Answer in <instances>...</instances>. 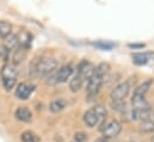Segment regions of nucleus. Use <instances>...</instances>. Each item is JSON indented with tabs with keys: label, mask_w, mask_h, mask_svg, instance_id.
I'll return each instance as SVG.
<instances>
[{
	"label": "nucleus",
	"mask_w": 154,
	"mask_h": 142,
	"mask_svg": "<svg viewBox=\"0 0 154 142\" xmlns=\"http://www.w3.org/2000/svg\"><path fill=\"white\" fill-rule=\"evenodd\" d=\"M72 74H73V67L71 65H66V66L60 67L54 74H51L48 79V81L50 84H54V85L63 84L72 76Z\"/></svg>",
	"instance_id": "nucleus-4"
},
{
	"label": "nucleus",
	"mask_w": 154,
	"mask_h": 142,
	"mask_svg": "<svg viewBox=\"0 0 154 142\" xmlns=\"http://www.w3.org/2000/svg\"><path fill=\"white\" fill-rule=\"evenodd\" d=\"M129 91H130V82L129 81H124V82L118 84L110 92L111 102L124 100L127 98V96L129 94Z\"/></svg>",
	"instance_id": "nucleus-7"
},
{
	"label": "nucleus",
	"mask_w": 154,
	"mask_h": 142,
	"mask_svg": "<svg viewBox=\"0 0 154 142\" xmlns=\"http://www.w3.org/2000/svg\"><path fill=\"white\" fill-rule=\"evenodd\" d=\"M94 47L102 49V50H111L112 48H115L116 44L115 43H111V42H104V41H99V42H96L93 43Z\"/></svg>",
	"instance_id": "nucleus-21"
},
{
	"label": "nucleus",
	"mask_w": 154,
	"mask_h": 142,
	"mask_svg": "<svg viewBox=\"0 0 154 142\" xmlns=\"http://www.w3.org/2000/svg\"><path fill=\"white\" fill-rule=\"evenodd\" d=\"M36 85L30 82V81H22L17 85V88L14 91V96L17 99L20 100H26L31 97V94L35 92Z\"/></svg>",
	"instance_id": "nucleus-6"
},
{
	"label": "nucleus",
	"mask_w": 154,
	"mask_h": 142,
	"mask_svg": "<svg viewBox=\"0 0 154 142\" xmlns=\"http://www.w3.org/2000/svg\"><path fill=\"white\" fill-rule=\"evenodd\" d=\"M57 66H59V62L55 59L43 57V59H38V60L32 62L31 72H32L34 76L47 78V76H50L55 72Z\"/></svg>",
	"instance_id": "nucleus-2"
},
{
	"label": "nucleus",
	"mask_w": 154,
	"mask_h": 142,
	"mask_svg": "<svg viewBox=\"0 0 154 142\" xmlns=\"http://www.w3.org/2000/svg\"><path fill=\"white\" fill-rule=\"evenodd\" d=\"M74 141L75 142H86L87 141V135L85 133H77L74 135Z\"/></svg>",
	"instance_id": "nucleus-24"
},
{
	"label": "nucleus",
	"mask_w": 154,
	"mask_h": 142,
	"mask_svg": "<svg viewBox=\"0 0 154 142\" xmlns=\"http://www.w3.org/2000/svg\"><path fill=\"white\" fill-rule=\"evenodd\" d=\"M93 109H94V111L98 113V116L102 118V121L105 119V117H106V115H108L106 107L104 106V105H100V104H99V105H94Z\"/></svg>",
	"instance_id": "nucleus-23"
},
{
	"label": "nucleus",
	"mask_w": 154,
	"mask_h": 142,
	"mask_svg": "<svg viewBox=\"0 0 154 142\" xmlns=\"http://www.w3.org/2000/svg\"><path fill=\"white\" fill-rule=\"evenodd\" d=\"M2 43H4V45L10 51H12V50H14L19 45V38H18V36L14 35V34H10L6 38H4V42Z\"/></svg>",
	"instance_id": "nucleus-15"
},
{
	"label": "nucleus",
	"mask_w": 154,
	"mask_h": 142,
	"mask_svg": "<svg viewBox=\"0 0 154 142\" xmlns=\"http://www.w3.org/2000/svg\"><path fill=\"white\" fill-rule=\"evenodd\" d=\"M93 71H94V65L87 60L80 61L77 67V74L81 75L85 80L90 79V76L93 74Z\"/></svg>",
	"instance_id": "nucleus-8"
},
{
	"label": "nucleus",
	"mask_w": 154,
	"mask_h": 142,
	"mask_svg": "<svg viewBox=\"0 0 154 142\" xmlns=\"http://www.w3.org/2000/svg\"><path fill=\"white\" fill-rule=\"evenodd\" d=\"M151 141H152V142H154V136H153V137H152V140H151Z\"/></svg>",
	"instance_id": "nucleus-27"
},
{
	"label": "nucleus",
	"mask_w": 154,
	"mask_h": 142,
	"mask_svg": "<svg viewBox=\"0 0 154 142\" xmlns=\"http://www.w3.org/2000/svg\"><path fill=\"white\" fill-rule=\"evenodd\" d=\"M20 140H22V142H38L39 141L38 136H37L35 133L30 131V130L24 131V133L20 135Z\"/></svg>",
	"instance_id": "nucleus-20"
},
{
	"label": "nucleus",
	"mask_w": 154,
	"mask_h": 142,
	"mask_svg": "<svg viewBox=\"0 0 154 142\" xmlns=\"http://www.w3.org/2000/svg\"><path fill=\"white\" fill-rule=\"evenodd\" d=\"M133 63L137 66H143L148 63L151 60H154V51H146V53H135L131 55Z\"/></svg>",
	"instance_id": "nucleus-9"
},
{
	"label": "nucleus",
	"mask_w": 154,
	"mask_h": 142,
	"mask_svg": "<svg viewBox=\"0 0 154 142\" xmlns=\"http://www.w3.org/2000/svg\"><path fill=\"white\" fill-rule=\"evenodd\" d=\"M152 85H153V79H148V80L143 81L141 85H139V86L135 88L134 94H135V96H143V97H146V94H147V92L149 91V88H151Z\"/></svg>",
	"instance_id": "nucleus-17"
},
{
	"label": "nucleus",
	"mask_w": 154,
	"mask_h": 142,
	"mask_svg": "<svg viewBox=\"0 0 154 142\" xmlns=\"http://www.w3.org/2000/svg\"><path fill=\"white\" fill-rule=\"evenodd\" d=\"M121 130H122V124L117 119L106 121L100 127V131L103 134V137H105V139H111V137L118 136Z\"/></svg>",
	"instance_id": "nucleus-5"
},
{
	"label": "nucleus",
	"mask_w": 154,
	"mask_h": 142,
	"mask_svg": "<svg viewBox=\"0 0 154 142\" xmlns=\"http://www.w3.org/2000/svg\"><path fill=\"white\" fill-rule=\"evenodd\" d=\"M10 34H12V25L5 20H0V38L4 39Z\"/></svg>",
	"instance_id": "nucleus-18"
},
{
	"label": "nucleus",
	"mask_w": 154,
	"mask_h": 142,
	"mask_svg": "<svg viewBox=\"0 0 154 142\" xmlns=\"http://www.w3.org/2000/svg\"><path fill=\"white\" fill-rule=\"evenodd\" d=\"M0 75L4 88L6 91H11L17 84V78H18L17 66L13 63H5L0 69Z\"/></svg>",
	"instance_id": "nucleus-3"
},
{
	"label": "nucleus",
	"mask_w": 154,
	"mask_h": 142,
	"mask_svg": "<svg viewBox=\"0 0 154 142\" xmlns=\"http://www.w3.org/2000/svg\"><path fill=\"white\" fill-rule=\"evenodd\" d=\"M94 142H109V140H108V139H105V137H100V139L96 140Z\"/></svg>",
	"instance_id": "nucleus-26"
},
{
	"label": "nucleus",
	"mask_w": 154,
	"mask_h": 142,
	"mask_svg": "<svg viewBox=\"0 0 154 142\" xmlns=\"http://www.w3.org/2000/svg\"><path fill=\"white\" fill-rule=\"evenodd\" d=\"M131 103H133V109L134 110H146V109H149V104H148L146 97H143V96H135V94H133Z\"/></svg>",
	"instance_id": "nucleus-12"
},
{
	"label": "nucleus",
	"mask_w": 154,
	"mask_h": 142,
	"mask_svg": "<svg viewBox=\"0 0 154 142\" xmlns=\"http://www.w3.org/2000/svg\"><path fill=\"white\" fill-rule=\"evenodd\" d=\"M111 107L115 111H119V112H124L127 110V104L124 100H119V102H111Z\"/></svg>",
	"instance_id": "nucleus-22"
},
{
	"label": "nucleus",
	"mask_w": 154,
	"mask_h": 142,
	"mask_svg": "<svg viewBox=\"0 0 154 142\" xmlns=\"http://www.w3.org/2000/svg\"><path fill=\"white\" fill-rule=\"evenodd\" d=\"M140 130L142 133H153L154 131V121L153 119H145L140 123Z\"/></svg>",
	"instance_id": "nucleus-19"
},
{
	"label": "nucleus",
	"mask_w": 154,
	"mask_h": 142,
	"mask_svg": "<svg viewBox=\"0 0 154 142\" xmlns=\"http://www.w3.org/2000/svg\"><path fill=\"white\" fill-rule=\"evenodd\" d=\"M26 50H28V48H25V47H23V45H18L14 50H13V57H12V60H13V65H18V63H20V62H23V60L25 59V56H26Z\"/></svg>",
	"instance_id": "nucleus-13"
},
{
	"label": "nucleus",
	"mask_w": 154,
	"mask_h": 142,
	"mask_svg": "<svg viewBox=\"0 0 154 142\" xmlns=\"http://www.w3.org/2000/svg\"><path fill=\"white\" fill-rule=\"evenodd\" d=\"M110 69V65L106 62H102L98 66L94 67L93 74L90 76V79L87 80V96L90 99H92L93 97H97L102 85L104 84V80L106 78V74L109 73Z\"/></svg>",
	"instance_id": "nucleus-1"
},
{
	"label": "nucleus",
	"mask_w": 154,
	"mask_h": 142,
	"mask_svg": "<svg viewBox=\"0 0 154 142\" xmlns=\"http://www.w3.org/2000/svg\"><path fill=\"white\" fill-rule=\"evenodd\" d=\"M85 81H86V80H85L81 75L75 74V75L71 79V81H69V90H71L72 92H78V91L84 86Z\"/></svg>",
	"instance_id": "nucleus-16"
},
{
	"label": "nucleus",
	"mask_w": 154,
	"mask_h": 142,
	"mask_svg": "<svg viewBox=\"0 0 154 142\" xmlns=\"http://www.w3.org/2000/svg\"><path fill=\"white\" fill-rule=\"evenodd\" d=\"M67 107V102L62 98H57V99H54L50 102L49 104V110L54 113H57V112H61L63 111Z\"/></svg>",
	"instance_id": "nucleus-14"
},
{
	"label": "nucleus",
	"mask_w": 154,
	"mask_h": 142,
	"mask_svg": "<svg viewBox=\"0 0 154 142\" xmlns=\"http://www.w3.org/2000/svg\"><path fill=\"white\" fill-rule=\"evenodd\" d=\"M100 121H102V118L98 116V113L94 111L93 107L90 109V110H87V111L84 113V122H85V124H86L87 127H90V128L96 127Z\"/></svg>",
	"instance_id": "nucleus-10"
},
{
	"label": "nucleus",
	"mask_w": 154,
	"mask_h": 142,
	"mask_svg": "<svg viewBox=\"0 0 154 142\" xmlns=\"http://www.w3.org/2000/svg\"><path fill=\"white\" fill-rule=\"evenodd\" d=\"M14 116L18 121L20 122H24V123H30L32 121V112L25 106H19L16 112H14Z\"/></svg>",
	"instance_id": "nucleus-11"
},
{
	"label": "nucleus",
	"mask_w": 154,
	"mask_h": 142,
	"mask_svg": "<svg viewBox=\"0 0 154 142\" xmlns=\"http://www.w3.org/2000/svg\"><path fill=\"white\" fill-rule=\"evenodd\" d=\"M130 48H142L145 47V44H129Z\"/></svg>",
	"instance_id": "nucleus-25"
}]
</instances>
